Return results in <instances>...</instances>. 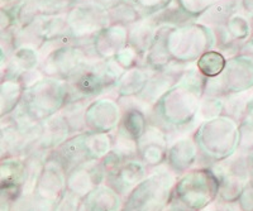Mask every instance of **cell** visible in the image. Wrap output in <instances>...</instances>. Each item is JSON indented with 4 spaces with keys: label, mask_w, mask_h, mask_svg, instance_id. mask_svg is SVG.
Listing matches in <instances>:
<instances>
[{
    "label": "cell",
    "mask_w": 253,
    "mask_h": 211,
    "mask_svg": "<svg viewBox=\"0 0 253 211\" xmlns=\"http://www.w3.org/2000/svg\"><path fill=\"white\" fill-rule=\"evenodd\" d=\"M208 78L199 70H186L180 81L155 104V111L166 124L184 125L190 123L200 109Z\"/></svg>",
    "instance_id": "obj_1"
},
{
    "label": "cell",
    "mask_w": 253,
    "mask_h": 211,
    "mask_svg": "<svg viewBox=\"0 0 253 211\" xmlns=\"http://www.w3.org/2000/svg\"><path fill=\"white\" fill-rule=\"evenodd\" d=\"M215 44L213 29L203 23L165 27V46L172 62L198 61Z\"/></svg>",
    "instance_id": "obj_2"
},
{
    "label": "cell",
    "mask_w": 253,
    "mask_h": 211,
    "mask_svg": "<svg viewBox=\"0 0 253 211\" xmlns=\"http://www.w3.org/2000/svg\"><path fill=\"white\" fill-rule=\"evenodd\" d=\"M69 84L58 78H41L27 87L23 100L18 107L35 123L55 115L69 103Z\"/></svg>",
    "instance_id": "obj_3"
},
{
    "label": "cell",
    "mask_w": 253,
    "mask_h": 211,
    "mask_svg": "<svg viewBox=\"0 0 253 211\" xmlns=\"http://www.w3.org/2000/svg\"><path fill=\"white\" fill-rule=\"evenodd\" d=\"M220 182L210 171H193L176 185L171 196L172 211H199L219 192Z\"/></svg>",
    "instance_id": "obj_4"
},
{
    "label": "cell",
    "mask_w": 253,
    "mask_h": 211,
    "mask_svg": "<svg viewBox=\"0 0 253 211\" xmlns=\"http://www.w3.org/2000/svg\"><path fill=\"white\" fill-rule=\"evenodd\" d=\"M251 87H253V58L237 55L228 60L220 75L208 78L205 94L223 98L245 93Z\"/></svg>",
    "instance_id": "obj_5"
},
{
    "label": "cell",
    "mask_w": 253,
    "mask_h": 211,
    "mask_svg": "<svg viewBox=\"0 0 253 211\" xmlns=\"http://www.w3.org/2000/svg\"><path fill=\"white\" fill-rule=\"evenodd\" d=\"M94 62L90 60L89 52L72 44H62L48 53L41 69V73L48 77L70 81L81 71Z\"/></svg>",
    "instance_id": "obj_6"
},
{
    "label": "cell",
    "mask_w": 253,
    "mask_h": 211,
    "mask_svg": "<svg viewBox=\"0 0 253 211\" xmlns=\"http://www.w3.org/2000/svg\"><path fill=\"white\" fill-rule=\"evenodd\" d=\"M171 178L155 175L139 183L126 201V211H161L171 201Z\"/></svg>",
    "instance_id": "obj_7"
},
{
    "label": "cell",
    "mask_w": 253,
    "mask_h": 211,
    "mask_svg": "<svg viewBox=\"0 0 253 211\" xmlns=\"http://www.w3.org/2000/svg\"><path fill=\"white\" fill-rule=\"evenodd\" d=\"M66 22L74 41L94 38L101 29L110 24L105 10L84 3H79L66 13Z\"/></svg>",
    "instance_id": "obj_8"
},
{
    "label": "cell",
    "mask_w": 253,
    "mask_h": 211,
    "mask_svg": "<svg viewBox=\"0 0 253 211\" xmlns=\"http://www.w3.org/2000/svg\"><path fill=\"white\" fill-rule=\"evenodd\" d=\"M129 28L121 24H109L92 38L91 46L99 60H112L128 46Z\"/></svg>",
    "instance_id": "obj_9"
},
{
    "label": "cell",
    "mask_w": 253,
    "mask_h": 211,
    "mask_svg": "<svg viewBox=\"0 0 253 211\" xmlns=\"http://www.w3.org/2000/svg\"><path fill=\"white\" fill-rule=\"evenodd\" d=\"M121 119V107L114 100L103 99L95 100L86 107L85 113V124L91 132L108 133L119 125Z\"/></svg>",
    "instance_id": "obj_10"
},
{
    "label": "cell",
    "mask_w": 253,
    "mask_h": 211,
    "mask_svg": "<svg viewBox=\"0 0 253 211\" xmlns=\"http://www.w3.org/2000/svg\"><path fill=\"white\" fill-rule=\"evenodd\" d=\"M185 71L186 70L177 72L175 69H171L170 66L162 71H157L152 77H150L143 91L137 98L147 104H156L169 90L172 89L180 81Z\"/></svg>",
    "instance_id": "obj_11"
},
{
    "label": "cell",
    "mask_w": 253,
    "mask_h": 211,
    "mask_svg": "<svg viewBox=\"0 0 253 211\" xmlns=\"http://www.w3.org/2000/svg\"><path fill=\"white\" fill-rule=\"evenodd\" d=\"M128 28H129L128 44L132 46L142 57H144L152 47L158 29L161 27L158 26L153 17H144Z\"/></svg>",
    "instance_id": "obj_12"
},
{
    "label": "cell",
    "mask_w": 253,
    "mask_h": 211,
    "mask_svg": "<svg viewBox=\"0 0 253 211\" xmlns=\"http://www.w3.org/2000/svg\"><path fill=\"white\" fill-rule=\"evenodd\" d=\"M150 76L143 69L134 67L126 70L115 84V90L119 98H130L138 96L146 87Z\"/></svg>",
    "instance_id": "obj_13"
},
{
    "label": "cell",
    "mask_w": 253,
    "mask_h": 211,
    "mask_svg": "<svg viewBox=\"0 0 253 211\" xmlns=\"http://www.w3.org/2000/svg\"><path fill=\"white\" fill-rule=\"evenodd\" d=\"M26 86L20 78H5L1 82V115L15 111L18 106L23 100Z\"/></svg>",
    "instance_id": "obj_14"
},
{
    "label": "cell",
    "mask_w": 253,
    "mask_h": 211,
    "mask_svg": "<svg viewBox=\"0 0 253 211\" xmlns=\"http://www.w3.org/2000/svg\"><path fill=\"white\" fill-rule=\"evenodd\" d=\"M84 205L86 211H115L119 205V197L115 191L100 186L90 191Z\"/></svg>",
    "instance_id": "obj_15"
},
{
    "label": "cell",
    "mask_w": 253,
    "mask_h": 211,
    "mask_svg": "<svg viewBox=\"0 0 253 211\" xmlns=\"http://www.w3.org/2000/svg\"><path fill=\"white\" fill-rule=\"evenodd\" d=\"M239 5L238 0H220L219 3L213 5L205 12L199 19L205 26L214 28L218 26H225L232 15L236 14L237 8Z\"/></svg>",
    "instance_id": "obj_16"
},
{
    "label": "cell",
    "mask_w": 253,
    "mask_h": 211,
    "mask_svg": "<svg viewBox=\"0 0 253 211\" xmlns=\"http://www.w3.org/2000/svg\"><path fill=\"white\" fill-rule=\"evenodd\" d=\"M114 182L115 191H126L132 186L137 185L139 179L143 177V168L137 162H129L126 165L115 168L110 174Z\"/></svg>",
    "instance_id": "obj_17"
},
{
    "label": "cell",
    "mask_w": 253,
    "mask_h": 211,
    "mask_svg": "<svg viewBox=\"0 0 253 211\" xmlns=\"http://www.w3.org/2000/svg\"><path fill=\"white\" fill-rule=\"evenodd\" d=\"M118 132L134 141H138L147 132V122L144 114L137 109L126 110L119 123Z\"/></svg>",
    "instance_id": "obj_18"
},
{
    "label": "cell",
    "mask_w": 253,
    "mask_h": 211,
    "mask_svg": "<svg viewBox=\"0 0 253 211\" xmlns=\"http://www.w3.org/2000/svg\"><path fill=\"white\" fill-rule=\"evenodd\" d=\"M107 13L110 24H121V26L126 27L132 26L141 21L142 18H144L137 5L129 0H123L118 5L108 10Z\"/></svg>",
    "instance_id": "obj_19"
},
{
    "label": "cell",
    "mask_w": 253,
    "mask_h": 211,
    "mask_svg": "<svg viewBox=\"0 0 253 211\" xmlns=\"http://www.w3.org/2000/svg\"><path fill=\"white\" fill-rule=\"evenodd\" d=\"M196 156V148L191 141H180L176 143L170 149L169 153V159H170V165L175 168L176 171H184L193 165L194 159Z\"/></svg>",
    "instance_id": "obj_20"
},
{
    "label": "cell",
    "mask_w": 253,
    "mask_h": 211,
    "mask_svg": "<svg viewBox=\"0 0 253 211\" xmlns=\"http://www.w3.org/2000/svg\"><path fill=\"white\" fill-rule=\"evenodd\" d=\"M227 58L220 51L210 49L196 61V69L207 78H214L220 75L225 69Z\"/></svg>",
    "instance_id": "obj_21"
},
{
    "label": "cell",
    "mask_w": 253,
    "mask_h": 211,
    "mask_svg": "<svg viewBox=\"0 0 253 211\" xmlns=\"http://www.w3.org/2000/svg\"><path fill=\"white\" fill-rule=\"evenodd\" d=\"M40 15L66 14L80 0H32Z\"/></svg>",
    "instance_id": "obj_22"
},
{
    "label": "cell",
    "mask_w": 253,
    "mask_h": 211,
    "mask_svg": "<svg viewBox=\"0 0 253 211\" xmlns=\"http://www.w3.org/2000/svg\"><path fill=\"white\" fill-rule=\"evenodd\" d=\"M63 181L58 171L55 168H44L43 174L38 181V190L43 197H51L53 195L60 194L61 188L63 186Z\"/></svg>",
    "instance_id": "obj_23"
},
{
    "label": "cell",
    "mask_w": 253,
    "mask_h": 211,
    "mask_svg": "<svg viewBox=\"0 0 253 211\" xmlns=\"http://www.w3.org/2000/svg\"><path fill=\"white\" fill-rule=\"evenodd\" d=\"M26 178V167L19 161H3L1 163V185H22Z\"/></svg>",
    "instance_id": "obj_24"
},
{
    "label": "cell",
    "mask_w": 253,
    "mask_h": 211,
    "mask_svg": "<svg viewBox=\"0 0 253 211\" xmlns=\"http://www.w3.org/2000/svg\"><path fill=\"white\" fill-rule=\"evenodd\" d=\"M228 32L232 35L234 41H246L248 39L251 35V31H252V27H251V22L248 21L247 18H245L243 15L234 14L229 18V21L225 24Z\"/></svg>",
    "instance_id": "obj_25"
},
{
    "label": "cell",
    "mask_w": 253,
    "mask_h": 211,
    "mask_svg": "<svg viewBox=\"0 0 253 211\" xmlns=\"http://www.w3.org/2000/svg\"><path fill=\"white\" fill-rule=\"evenodd\" d=\"M175 1L182 12L189 15L191 19H195V18L199 19L220 0H175Z\"/></svg>",
    "instance_id": "obj_26"
},
{
    "label": "cell",
    "mask_w": 253,
    "mask_h": 211,
    "mask_svg": "<svg viewBox=\"0 0 253 211\" xmlns=\"http://www.w3.org/2000/svg\"><path fill=\"white\" fill-rule=\"evenodd\" d=\"M142 56L139 55L132 46H126L123 49H121L117 56H115L113 60H114L124 71L126 70H130V69H134V67H138L139 61L142 60Z\"/></svg>",
    "instance_id": "obj_27"
},
{
    "label": "cell",
    "mask_w": 253,
    "mask_h": 211,
    "mask_svg": "<svg viewBox=\"0 0 253 211\" xmlns=\"http://www.w3.org/2000/svg\"><path fill=\"white\" fill-rule=\"evenodd\" d=\"M144 17H152L171 5L173 0H132Z\"/></svg>",
    "instance_id": "obj_28"
},
{
    "label": "cell",
    "mask_w": 253,
    "mask_h": 211,
    "mask_svg": "<svg viewBox=\"0 0 253 211\" xmlns=\"http://www.w3.org/2000/svg\"><path fill=\"white\" fill-rule=\"evenodd\" d=\"M225 102L221 99V96H210L203 100L200 104V111L204 116L208 118H216L219 114H223L224 111Z\"/></svg>",
    "instance_id": "obj_29"
},
{
    "label": "cell",
    "mask_w": 253,
    "mask_h": 211,
    "mask_svg": "<svg viewBox=\"0 0 253 211\" xmlns=\"http://www.w3.org/2000/svg\"><path fill=\"white\" fill-rule=\"evenodd\" d=\"M165 157V152L160 145L157 144H147V147L144 148L143 152V158L146 161V163H150V165H156V163H160L162 158Z\"/></svg>",
    "instance_id": "obj_30"
},
{
    "label": "cell",
    "mask_w": 253,
    "mask_h": 211,
    "mask_svg": "<svg viewBox=\"0 0 253 211\" xmlns=\"http://www.w3.org/2000/svg\"><path fill=\"white\" fill-rule=\"evenodd\" d=\"M239 204L245 211H253V187L248 183L239 196Z\"/></svg>",
    "instance_id": "obj_31"
},
{
    "label": "cell",
    "mask_w": 253,
    "mask_h": 211,
    "mask_svg": "<svg viewBox=\"0 0 253 211\" xmlns=\"http://www.w3.org/2000/svg\"><path fill=\"white\" fill-rule=\"evenodd\" d=\"M121 1H123V0H80V3L96 6V8L103 9L105 12H108V10H110L112 8H114L115 5H118Z\"/></svg>",
    "instance_id": "obj_32"
},
{
    "label": "cell",
    "mask_w": 253,
    "mask_h": 211,
    "mask_svg": "<svg viewBox=\"0 0 253 211\" xmlns=\"http://www.w3.org/2000/svg\"><path fill=\"white\" fill-rule=\"evenodd\" d=\"M239 51H241V55H245L253 58V37L251 39H248V41H245V43L242 44Z\"/></svg>",
    "instance_id": "obj_33"
},
{
    "label": "cell",
    "mask_w": 253,
    "mask_h": 211,
    "mask_svg": "<svg viewBox=\"0 0 253 211\" xmlns=\"http://www.w3.org/2000/svg\"><path fill=\"white\" fill-rule=\"evenodd\" d=\"M241 4L246 12L253 14V0H241Z\"/></svg>",
    "instance_id": "obj_34"
},
{
    "label": "cell",
    "mask_w": 253,
    "mask_h": 211,
    "mask_svg": "<svg viewBox=\"0 0 253 211\" xmlns=\"http://www.w3.org/2000/svg\"><path fill=\"white\" fill-rule=\"evenodd\" d=\"M250 185L253 187V168H252V171L250 172Z\"/></svg>",
    "instance_id": "obj_35"
},
{
    "label": "cell",
    "mask_w": 253,
    "mask_h": 211,
    "mask_svg": "<svg viewBox=\"0 0 253 211\" xmlns=\"http://www.w3.org/2000/svg\"><path fill=\"white\" fill-rule=\"evenodd\" d=\"M251 27H252V32H253V14H252V18H251Z\"/></svg>",
    "instance_id": "obj_36"
}]
</instances>
